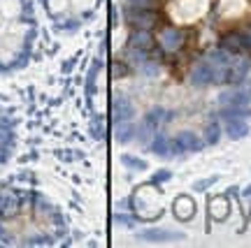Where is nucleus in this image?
<instances>
[{"label":"nucleus","instance_id":"f257e3e1","mask_svg":"<svg viewBox=\"0 0 251 248\" xmlns=\"http://www.w3.org/2000/svg\"><path fill=\"white\" fill-rule=\"evenodd\" d=\"M65 234V218L49 197L35 190L0 193V244L49 246Z\"/></svg>","mask_w":251,"mask_h":248},{"label":"nucleus","instance_id":"f03ea898","mask_svg":"<svg viewBox=\"0 0 251 248\" xmlns=\"http://www.w3.org/2000/svg\"><path fill=\"white\" fill-rule=\"evenodd\" d=\"M37 33L33 0H0V77L17 74L30 63Z\"/></svg>","mask_w":251,"mask_h":248},{"label":"nucleus","instance_id":"7ed1b4c3","mask_svg":"<svg viewBox=\"0 0 251 248\" xmlns=\"http://www.w3.org/2000/svg\"><path fill=\"white\" fill-rule=\"evenodd\" d=\"M40 5L49 21L58 30H68V33L77 30L93 14L91 0H40Z\"/></svg>","mask_w":251,"mask_h":248},{"label":"nucleus","instance_id":"20e7f679","mask_svg":"<svg viewBox=\"0 0 251 248\" xmlns=\"http://www.w3.org/2000/svg\"><path fill=\"white\" fill-rule=\"evenodd\" d=\"M19 146V123L14 114L0 107V169L9 165V160L14 158Z\"/></svg>","mask_w":251,"mask_h":248},{"label":"nucleus","instance_id":"39448f33","mask_svg":"<svg viewBox=\"0 0 251 248\" xmlns=\"http://www.w3.org/2000/svg\"><path fill=\"white\" fill-rule=\"evenodd\" d=\"M207 63L212 68V74H214V81H226V72H228V65H230V56L224 49H214V51L207 53Z\"/></svg>","mask_w":251,"mask_h":248},{"label":"nucleus","instance_id":"423d86ee","mask_svg":"<svg viewBox=\"0 0 251 248\" xmlns=\"http://www.w3.org/2000/svg\"><path fill=\"white\" fill-rule=\"evenodd\" d=\"M219 102L221 107H228V105H249L251 102V81L244 84L240 89H230V90H224L219 95Z\"/></svg>","mask_w":251,"mask_h":248},{"label":"nucleus","instance_id":"0eeeda50","mask_svg":"<svg viewBox=\"0 0 251 248\" xmlns=\"http://www.w3.org/2000/svg\"><path fill=\"white\" fill-rule=\"evenodd\" d=\"M126 17H128V23H130L133 28H144V30H149V28H153V23H156V14L147 7L128 9Z\"/></svg>","mask_w":251,"mask_h":248},{"label":"nucleus","instance_id":"6e6552de","mask_svg":"<svg viewBox=\"0 0 251 248\" xmlns=\"http://www.w3.org/2000/svg\"><path fill=\"white\" fill-rule=\"evenodd\" d=\"M202 142L198 139L193 133H181L177 139H172L170 144V153L172 156H179V153H188V151H200Z\"/></svg>","mask_w":251,"mask_h":248},{"label":"nucleus","instance_id":"1a4fd4ad","mask_svg":"<svg viewBox=\"0 0 251 248\" xmlns=\"http://www.w3.org/2000/svg\"><path fill=\"white\" fill-rule=\"evenodd\" d=\"M133 114H135L133 105H130L124 95H117V98L112 100V121H114V125L133 121Z\"/></svg>","mask_w":251,"mask_h":248},{"label":"nucleus","instance_id":"9d476101","mask_svg":"<svg viewBox=\"0 0 251 248\" xmlns=\"http://www.w3.org/2000/svg\"><path fill=\"white\" fill-rule=\"evenodd\" d=\"M249 72V56L247 53H240L230 65H228V72H226V81L228 84H237V81L244 79V74Z\"/></svg>","mask_w":251,"mask_h":248},{"label":"nucleus","instance_id":"9b49d317","mask_svg":"<svg viewBox=\"0 0 251 248\" xmlns=\"http://www.w3.org/2000/svg\"><path fill=\"white\" fill-rule=\"evenodd\" d=\"M158 116H161V109H153L151 114H147V118L142 121V125L137 128V139H142V142H149L156 137V128H158Z\"/></svg>","mask_w":251,"mask_h":248},{"label":"nucleus","instance_id":"f8f14e48","mask_svg":"<svg viewBox=\"0 0 251 248\" xmlns=\"http://www.w3.org/2000/svg\"><path fill=\"white\" fill-rule=\"evenodd\" d=\"M153 46V37L149 30L144 28H135L133 35L128 37V49H135V51H149Z\"/></svg>","mask_w":251,"mask_h":248},{"label":"nucleus","instance_id":"ddd939ff","mask_svg":"<svg viewBox=\"0 0 251 248\" xmlns=\"http://www.w3.org/2000/svg\"><path fill=\"white\" fill-rule=\"evenodd\" d=\"M181 45H184V33H181L179 28H165L161 33V46L168 53L177 51Z\"/></svg>","mask_w":251,"mask_h":248},{"label":"nucleus","instance_id":"4468645a","mask_svg":"<svg viewBox=\"0 0 251 248\" xmlns=\"http://www.w3.org/2000/svg\"><path fill=\"white\" fill-rule=\"evenodd\" d=\"M214 81V74H212V68H209V63H196L193 65V70H191V84L193 86H207V84H212Z\"/></svg>","mask_w":251,"mask_h":248},{"label":"nucleus","instance_id":"2eb2a0df","mask_svg":"<svg viewBox=\"0 0 251 248\" xmlns=\"http://www.w3.org/2000/svg\"><path fill=\"white\" fill-rule=\"evenodd\" d=\"M196 213V204H193V200L186 195H181L175 200V216L179 218V221H188L191 216Z\"/></svg>","mask_w":251,"mask_h":248},{"label":"nucleus","instance_id":"dca6fc26","mask_svg":"<svg viewBox=\"0 0 251 248\" xmlns=\"http://www.w3.org/2000/svg\"><path fill=\"white\" fill-rule=\"evenodd\" d=\"M226 133L230 139H242L244 135L249 133V125L244 118H228V123H226Z\"/></svg>","mask_w":251,"mask_h":248},{"label":"nucleus","instance_id":"f3484780","mask_svg":"<svg viewBox=\"0 0 251 248\" xmlns=\"http://www.w3.org/2000/svg\"><path fill=\"white\" fill-rule=\"evenodd\" d=\"M242 46H244V37L237 35V33H230V35H226L224 40H221V49L228 53H237Z\"/></svg>","mask_w":251,"mask_h":248},{"label":"nucleus","instance_id":"a211bd4d","mask_svg":"<svg viewBox=\"0 0 251 248\" xmlns=\"http://www.w3.org/2000/svg\"><path fill=\"white\" fill-rule=\"evenodd\" d=\"M117 128V142L119 144H126V142H130L135 135H137V130H135V123L133 121H126V123H119L114 125Z\"/></svg>","mask_w":251,"mask_h":248},{"label":"nucleus","instance_id":"6ab92c4d","mask_svg":"<svg viewBox=\"0 0 251 248\" xmlns=\"http://www.w3.org/2000/svg\"><path fill=\"white\" fill-rule=\"evenodd\" d=\"M226 118H249L251 116V105H228L224 107Z\"/></svg>","mask_w":251,"mask_h":248},{"label":"nucleus","instance_id":"aec40b11","mask_svg":"<svg viewBox=\"0 0 251 248\" xmlns=\"http://www.w3.org/2000/svg\"><path fill=\"white\" fill-rule=\"evenodd\" d=\"M209 211L214 213V218L224 221L226 213H228V197H214V200L209 202Z\"/></svg>","mask_w":251,"mask_h":248},{"label":"nucleus","instance_id":"412c9836","mask_svg":"<svg viewBox=\"0 0 251 248\" xmlns=\"http://www.w3.org/2000/svg\"><path fill=\"white\" fill-rule=\"evenodd\" d=\"M170 144H172L170 137H153L151 151H153V153H158V156H172V153H170Z\"/></svg>","mask_w":251,"mask_h":248},{"label":"nucleus","instance_id":"4be33fe9","mask_svg":"<svg viewBox=\"0 0 251 248\" xmlns=\"http://www.w3.org/2000/svg\"><path fill=\"white\" fill-rule=\"evenodd\" d=\"M121 160H124L126 167H130V169H137V172H144V169H147V162H144V160L133 158V156H124Z\"/></svg>","mask_w":251,"mask_h":248},{"label":"nucleus","instance_id":"5701e85b","mask_svg":"<svg viewBox=\"0 0 251 248\" xmlns=\"http://www.w3.org/2000/svg\"><path fill=\"white\" fill-rule=\"evenodd\" d=\"M142 239H172V234H165V230H147L142 232Z\"/></svg>","mask_w":251,"mask_h":248},{"label":"nucleus","instance_id":"b1692460","mask_svg":"<svg viewBox=\"0 0 251 248\" xmlns=\"http://www.w3.org/2000/svg\"><path fill=\"white\" fill-rule=\"evenodd\" d=\"M207 142H209V144L219 142V125H216V123H212L209 128H207Z\"/></svg>","mask_w":251,"mask_h":248},{"label":"nucleus","instance_id":"393cba45","mask_svg":"<svg viewBox=\"0 0 251 248\" xmlns=\"http://www.w3.org/2000/svg\"><path fill=\"white\" fill-rule=\"evenodd\" d=\"M170 177L172 174L168 172V169H158V172H156V177H153V183H163V181H168Z\"/></svg>","mask_w":251,"mask_h":248},{"label":"nucleus","instance_id":"a878e982","mask_svg":"<svg viewBox=\"0 0 251 248\" xmlns=\"http://www.w3.org/2000/svg\"><path fill=\"white\" fill-rule=\"evenodd\" d=\"M216 181H219V177H209V179H205V181H198L193 188H196V190H205L207 186H212V183H216Z\"/></svg>","mask_w":251,"mask_h":248},{"label":"nucleus","instance_id":"bb28decb","mask_svg":"<svg viewBox=\"0 0 251 248\" xmlns=\"http://www.w3.org/2000/svg\"><path fill=\"white\" fill-rule=\"evenodd\" d=\"M242 209L244 211H251V186L244 190V202H242Z\"/></svg>","mask_w":251,"mask_h":248},{"label":"nucleus","instance_id":"cd10ccee","mask_svg":"<svg viewBox=\"0 0 251 248\" xmlns=\"http://www.w3.org/2000/svg\"><path fill=\"white\" fill-rule=\"evenodd\" d=\"M130 7H147L149 5V0H126Z\"/></svg>","mask_w":251,"mask_h":248},{"label":"nucleus","instance_id":"c85d7f7f","mask_svg":"<svg viewBox=\"0 0 251 248\" xmlns=\"http://www.w3.org/2000/svg\"><path fill=\"white\" fill-rule=\"evenodd\" d=\"M244 45H249V46H251V28L247 30V35H244Z\"/></svg>","mask_w":251,"mask_h":248}]
</instances>
